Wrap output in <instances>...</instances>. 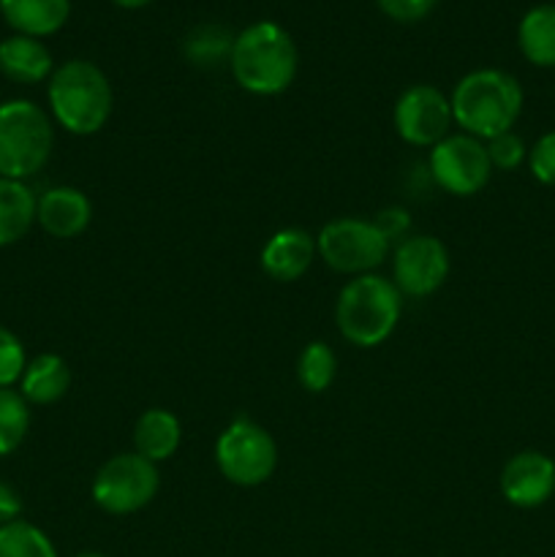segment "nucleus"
Segmentation results:
<instances>
[{"label": "nucleus", "mask_w": 555, "mask_h": 557, "mask_svg": "<svg viewBox=\"0 0 555 557\" xmlns=\"http://www.w3.org/2000/svg\"><path fill=\"white\" fill-rule=\"evenodd\" d=\"M232 76L254 96H278L297 79L299 52L294 38L275 22H254L234 36Z\"/></svg>", "instance_id": "1"}, {"label": "nucleus", "mask_w": 555, "mask_h": 557, "mask_svg": "<svg viewBox=\"0 0 555 557\" xmlns=\"http://www.w3.org/2000/svg\"><path fill=\"white\" fill-rule=\"evenodd\" d=\"M449 103L462 134L490 141L515 128L522 112V87L506 71L479 69L457 82Z\"/></svg>", "instance_id": "2"}, {"label": "nucleus", "mask_w": 555, "mask_h": 557, "mask_svg": "<svg viewBox=\"0 0 555 557\" xmlns=\"http://www.w3.org/2000/svg\"><path fill=\"white\" fill-rule=\"evenodd\" d=\"M47 96L54 123L74 136L98 134L112 117V85L90 60H69L54 69Z\"/></svg>", "instance_id": "3"}, {"label": "nucleus", "mask_w": 555, "mask_h": 557, "mask_svg": "<svg viewBox=\"0 0 555 557\" xmlns=\"http://www.w3.org/2000/svg\"><path fill=\"white\" fill-rule=\"evenodd\" d=\"M403 313V294L386 277L357 275L337 294L335 324L351 346L375 348L395 332Z\"/></svg>", "instance_id": "4"}, {"label": "nucleus", "mask_w": 555, "mask_h": 557, "mask_svg": "<svg viewBox=\"0 0 555 557\" xmlns=\"http://www.w3.org/2000/svg\"><path fill=\"white\" fill-rule=\"evenodd\" d=\"M52 145V120L38 103L25 98L0 103V177L25 183L47 166Z\"/></svg>", "instance_id": "5"}, {"label": "nucleus", "mask_w": 555, "mask_h": 557, "mask_svg": "<svg viewBox=\"0 0 555 557\" xmlns=\"http://www.w3.org/2000/svg\"><path fill=\"white\" fill-rule=\"evenodd\" d=\"M218 471L237 487H259L278 468V444L261 424L234 419L215 444Z\"/></svg>", "instance_id": "6"}, {"label": "nucleus", "mask_w": 555, "mask_h": 557, "mask_svg": "<svg viewBox=\"0 0 555 557\" xmlns=\"http://www.w3.org/2000/svg\"><path fill=\"white\" fill-rule=\"evenodd\" d=\"M158 487H161V476H158L156 462L145 460L136 451H125L98 468L92 479V500L107 515H136L156 498Z\"/></svg>", "instance_id": "7"}, {"label": "nucleus", "mask_w": 555, "mask_h": 557, "mask_svg": "<svg viewBox=\"0 0 555 557\" xmlns=\"http://www.w3.org/2000/svg\"><path fill=\"white\" fill-rule=\"evenodd\" d=\"M316 250L330 270L357 277L384 264L390 253V239L379 232L373 221L337 218L321 228L316 237Z\"/></svg>", "instance_id": "8"}, {"label": "nucleus", "mask_w": 555, "mask_h": 557, "mask_svg": "<svg viewBox=\"0 0 555 557\" xmlns=\"http://www.w3.org/2000/svg\"><path fill=\"white\" fill-rule=\"evenodd\" d=\"M430 174L452 196H473L490 183L493 163L488 147L468 134H449L430 147Z\"/></svg>", "instance_id": "9"}, {"label": "nucleus", "mask_w": 555, "mask_h": 557, "mask_svg": "<svg viewBox=\"0 0 555 557\" xmlns=\"http://www.w3.org/2000/svg\"><path fill=\"white\" fill-rule=\"evenodd\" d=\"M452 256L439 237L414 234L400 239L392 259V283L403 297H430L446 283Z\"/></svg>", "instance_id": "10"}, {"label": "nucleus", "mask_w": 555, "mask_h": 557, "mask_svg": "<svg viewBox=\"0 0 555 557\" xmlns=\"http://www.w3.org/2000/svg\"><path fill=\"white\" fill-rule=\"evenodd\" d=\"M452 123V103L439 87L414 85L397 98L395 131L406 145L435 147L449 136Z\"/></svg>", "instance_id": "11"}, {"label": "nucleus", "mask_w": 555, "mask_h": 557, "mask_svg": "<svg viewBox=\"0 0 555 557\" xmlns=\"http://www.w3.org/2000/svg\"><path fill=\"white\" fill-rule=\"evenodd\" d=\"M501 493L517 509H536L555 493V462L542 451H520L501 471Z\"/></svg>", "instance_id": "12"}, {"label": "nucleus", "mask_w": 555, "mask_h": 557, "mask_svg": "<svg viewBox=\"0 0 555 557\" xmlns=\"http://www.w3.org/2000/svg\"><path fill=\"white\" fill-rule=\"evenodd\" d=\"M92 205L79 188L58 185L44 190L38 199L36 223L54 239H74L90 226Z\"/></svg>", "instance_id": "13"}, {"label": "nucleus", "mask_w": 555, "mask_h": 557, "mask_svg": "<svg viewBox=\"0 0 555 557\" xmlns=\"http://www.w3.org/2000/svg\"><path fill=\"white\" fill-rule=\"evenodd\" d=\"M316 237L305 228H281L261 248V270L278 283L299 281L316 259Z\"/></svg>", "instance_id": "14"}, {"label": "nucleus", "mask_w": 555, "mask_h": 557, "mask_svg": "<svg viewBox=\"0 0 555 557\" xmlns=\"http://www.w3.org/2000/svg\"><path fill=\"white\" fill-rule=\"evenodd\" d=\"M52 54L41 38L14 36L0 41V74L16 85H38L52 76Z\"/></svg>", "instance_id": "15"}, {"label": "nucleus", "mask_w": 555, "mask_h": 557, "mask_svg": "<svg viewBox=\"0 0 555 557\" xmlns=\"http://www.w3.org/2000/svg\"><path fill=\"white\" fill-rule=\"evenodd\" d=\"M0 14L20 36L44 38L69 22L71 0H0Z\"/></svg>", "instance_id": "16"}, {"label": "nucleus", "mask_w": 555, "mask_h": 557, "mask_svg": "<svg viewBox=\"0 0 555 557\" xmlns=\"http://www.w3.org/2000/svg\"><path fill=\"white\" fill-rule=\"evenodd\" d=\"M71 386V370L58 354H41L25 364L20 379V395L33 406H52L65 397Z\"/></svg>", "instance_id": "17"}, {"label": "nucleus", "mask_w": 555, "mask_h": 557, "mask_svg": "<svg viewBox=\"0 0 555 557\" xmlns=\"http://www.w3.org/2000/svg\"><path fill=\"white\" fill-rule=\"evenodd\" d=\"M180 438H183V428H180L177 417L166 408H150L136 419L134 428V449L150 462H163L177 451Z\"/></svg>", "instance_id": "18"}, {"label": "nucleus", "mask_w": 555, "mask_h": 557, "mask_svg": "<svg viewBox=\"0 0 555 557\" xmlns=\"http://www.w3.org/2000/svg\"><path fill=\"white\" fill-rule=\"evenodd\" d=\"M38 199L22 180L0 177V248L14 245L36 223Z\"/></svg>", "instance_id": "19"}, {"label": "nucleus", "mask_w": 555, "mask_h": 557, "mask_svg": "<svg viewBox=\"0 0 555 557\" xmlns=\"http://www.w3.org/2000/svg\"><path fill=\"white\" fill-rule=\"evenodd\" d=\"M517 44L526 54L528 63L539 69H553L555 65V5L542 3L533 5L517 27Z\"/></svg>", "instance_id": "20"}, {"label": "nucleus", "mask_w": 555, "mask_h": 557, "mask_svg": "<svg viewBox=\"0 0 555 557\" xmlns=\"http://www.w3.org/2000/svg\"><path fill=\"white\" fill-rule=\"evenodd\" d=\"M337 375V357L326 343L313 341L303 348L297 359V379L303 384V389H308L310 395H321L332 386Z\"/></svg>", "instance_id": "21"}, {"label": "nucleus", "mask_w": 555, "mask_h": 557, "mask_svg": "<svg viewBox=\"0 0 555 557\" xmlns=\"http://www.w3.org/2000/svg\"><path fill=\"white\" fill-rule=\"evenodd\" d=\"M234 36L223 25H199L188 33L183 52L196 65H215L232 58Z\"/></svg>", "instance_id": "22"}, {"label": "nucleus", "mask_w": 555, "mask_h": 557, "mask_svg": "<svg viewBox=\"0 0 555 557\" xmlns=\"http://www.w3.org/2000/svg\"><path fill=\"white\" fill-rule=\"evenodd\" d=\"M0 557H58V553L41 528L16 520L0 528Z\"/></svg>", "instance_id": "23"}, {"label": "nucleus", "mask_w": 555, "mask_h": 557, "mask_svg": "<svg viewBox=\"0 0 555 557\" xmlns=\"http://www.w3.org/2000/svg\"><path fill=\"white\" fill-rule=\"evenodd\" d=\"M27 430H30V411L25 397L16 389H0V457L20 449Z\"/></svg>", "instance_id": "24"}, {"label": "nucleus", "mask_w": 555, "mask_h": 557, "mask_svg": "<svg viewBox=\"0 0 555 557\" xmlns=\"http://www.w3.org/2000/svg\"><path fill=\"white\" fill-rule=\"evenodd\" d=\"M25 348L11 330L0 326V389H11L25 373Z\"/></svg>", "instance_id": "25"}, {"label": "nucleus", "mask_w": 555, "mask_h": 557, "mask_svg": "<svg viewBox=\"0 0 555 557\" xmlns=\"http://www.w3.org/2000/svg\"><path fill=\"white\" fill-rule=\"evenodd\" d=\"M484 147H488L493 169H501V172H511V169L520 166L528 156L526 141H522L515 131H506V134L495 136V139H490Z\"/></svg>", "instance_id": "26"}, {"label": "nucleus", "mask_w": 555, "mask_h": 557, "mask_svg": "<svg viewBox=\"0 0 555 557\" xmlns=\"http://www.w3.org/2000/svg\"><path fill=\"white\" fill-rule=\"evenodd\" d=\"M531 174L544 185H555V131L544 134L528 152Z\"/></svg>", "instance_id": "27"}, {"label": "nucleus", "mask_w": 555, "mask_h": 557, "mask_svg": "<svg viewBox=\"0 0 555 557\" xmlns=\"http://www.w3.org/2000/svg\"><path fill=\"white\" fill-rule=\"evenodd\" d=\"M379 9L395 22H419L439 5V0H375Z\"/></svg>", "instance_id": "28"}, {"label": "nucleus", "mask_w": 555, "mask_h": 557, "mask_svg": "<svg viewBox=\"0 0 555 557\" xmlns=\"http://www.w3.org/2000/svg\"><path fill=\"white\" fill-rule=\"evenodd\" d=\"M373 223L390 243L392 239H406L403 234L411 228V218H408V212L400 210V207H386V210H381L379 215H375Z\"/></svg>", "instance_id": "29"}, {"label": "nucleus", "mask_w": 555, "mask_h": 557, "mask_svg": "<svg viewBox=\"0 0 555 557\" xmlns=\"http://www.w3.org/2000/svg\"><path fill=\"white\" fill-rule=\"evenodd\" d=\"M22 515V498L11 484L0 482V528L16 522Z\"/></svg>", "instance_id": "30"}, {"label": "nucleus", "mask_w": 555, "mask_h": 557, "mask_svg": "<svg viewBox=\"0 0 555 557\" xmlns=\"http://www.w3.org/2000/svg\"><path fill=\"white\" fill-rule=\"evenodd\" d=\"M114 5H120V9H141V5L152 3V0H112Z\"/></svg>", "instance_id": "31"}, {"label": "nucleus", "mask_w": 555, "mask_h": 557, "mask_svg": "<svg viewBox=\"0 0 555 557\" xmlns=\"http://www.w3.org/2000/svg\"><path fill=\"white\" fill-rule=\"evenodd\" d=\"M74 557H107V555H101V553H79V555H74Z\"/></svg>", "instance_id": "32"}]
</instances>
